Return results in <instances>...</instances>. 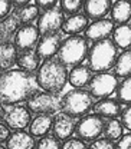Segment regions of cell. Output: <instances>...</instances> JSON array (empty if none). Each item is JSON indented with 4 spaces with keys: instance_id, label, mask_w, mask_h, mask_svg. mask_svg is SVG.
<instances>
[{
    "instance_id": "7",
    "label": "cell",
    "mask_w": 131,
    "mask_h": 149,
    "mask_svg": "<svg viewBox=\"0 0 131 149\" xmlns=\"http://www.w3.org/2000/svg\"><path fill=\"white\" fill-rule=\"evenodd\" d=\"M104 123H105V120L101 116H98L95 113L87 115L76 122L75 135L78 139H81L84 142H94V141L99 139V136L104 133Z\"/></svg>"
},
{
    "instance_id": "2",
    "label": "cell",
    "mask_w": 131,
    "mask_h": 149,
    "mask_svg": "<svg viewBox=\"0 0 131 149\" xmlns=\"http://www.w3.org/2000/svg\"><path fill=\"white\" fill-rule=\"evenodd\" d=\"M36 79L40 89L52 95H58L65 88L69 79V72L66 66L62 65L58 59H51L42 63L36 73Z\"/></svg>"
},
{
    "instance_id": "31",
    "label": "cell",
    "mask_w": 131,
    "mask_h": 149,
    "mask_svg": "<svg viewBox=\"0 0 131 149\" xmlns=\"http://www.w3.org/2000/svg\"><path fill=\"white\" fill-rule=\"evenodd\" d=\"M61 141H58L55 136H45L42 139H39L36 142V148L35 149H61Z\"/></svg>"
},
{
    "instance_id": "36",
    "label": "cell",
    "mask_w": 131,
    "mask_h": 149,
    "mask_svg": "<svg viewBox=\"0 0 131 149\" xmlns=\"http://www.w3.org/2000/svg\"><path fill=\"white\" fill-rule=\"evenodd\" d=\"M0 17H1V20L6 17H9L10 15V10L15 7V4H13V1H9V0H1L0 1Z\"/></svg>"
},
{
    "instance_id": "16",
    "label": "cell",
    "mask_w": 131,
    "mask_h": 149,
    "mask_svg": "<svg viewBox=\"0 0 131 149\" xmlns=\"http://www.w3.org/2000/svg\"><path fill=\"white\" fill-rule=\"evenodd\" d=\"M123 112V105L112 97H105V99H99L95 105H94V113L101 116L102 119H117L118 116H121Z\"/></svg>"
},
{
    "instance_id": "32",
    "label": "cell",
    "mask_w": 131,
    "mask_h": 149,
    "mask_svg": "<svg viewBox=\"0 0 131 149\" xmlns=\"http://www.w3.org/2000/svg\"><path fill=\"white\" fill-rule=\"evenodd\" d=\"M61 149H88V146L84 141H81L78 138H71V139H68L62 143Z\"/></svg>"
},
{
    "instance_id": "17",
    "label": "cell",
    "mask_w": 131,
    "mask_h": 149,
    "mask_svg": "<svg viewBox=\"0 0 131 149\" xmlns=\"http://www.w3.org/2000/svg\"><path fill=\"white\" fill-rule=\"evenodd\" d=\"M54 120H55V118H52V116L36 115L29 125V133L33 138H39V139L49 136V133L54 129Z\"/></svg>"
},
{
    "instance_id": "22",
    "label": "cell",
    "mask_w": 131,
    "mask_h": 149,
    "mask_svg": "<svg viewBox=\"0 0 131 149\" xmlns=\"http://www.w3.org/2000/svg\"><path fill=\"white\" fill-rule=\"evenodd\" d=\"M42 59L36 53V50H27L23 53H19L18 57V66L20 70L27 72V73H35L39 70V68L42 66Z\"/></svg>"
},
{
    "instance_id": "9",
    "label": "cell",
    "mask_w": 131,
    "mask_h": 149,
    "mask_svg": "<svg viewBox=\"0 0 131 149\" xmlns=\"http://www.w3.org/2000/svg\"><path fill=\"white\" fill-rule=\"evenodd\" d=\"M117 86H118V77L114 73L104 72V73L94 74L88 85V89L94 97L105 99L110 97L117 91Z\"/></svg>"
},
{
    "instance_id": "10",
    "label": "cell",
    "mask_w": 131,
    "mask_h": 149,
    "mask_svg": "<svg viewBox=\"0 0 131 149\" xmlns=\"http://www.w3.org/2000/svg\"><path fill=\"white\" fill-rule=\"evenodd\" d=\"M63 23H65V15L59 9V6H56L51 10H45L40 13L36 27L39 29L40 36H46V35L59 33V30H62L63 27Z\"/></svg>"
},
{
    "instance_id": "20",
    "label": "cell",
    "mask_w": 131,
    "mask_h": 149,
    "mask_svg": "<svg viewBox=\"0 0 131 149\" xmlns=\"http://www.w3.org/2000/svg\"><path fill=\"white\" fill-rule=\"evenodd\" d=\"M88 17L84 13L74 15V16H68L65 19L63 27H62V33L68 35V36H79V33L85 32L88 27Z\"/></svg>"
},
{
    "instance_id": "11",
    "label": "cell",
    "mask_w": 131,
    "mask_h": 149,
    "mask_svg": "<svg viewBox=\"0 0 131 149\" xmlns=\"http://www.w3.org/2000/svg\"><path fill=\"white\" fill-rule=\"evenodd\" d=\"M39 29L33 24H25V26H20V29L18 30L16 36L13 39V45L16 46L18 52L23 53V52H27V50H32V47L37 46L39 43Z\"/></svg>"
},
{
    "instance_id": "21",
    "label": "cell",
    "mask_w": 131,
    "mask_h": 149,
    "mask_svg": "<svg viewBox=\"0 0 131 149\" xmlns=\"http://www.w3.org/2000/svg\"><path fill=\"white\" fill-rule=\"evenodd\" d=\"M36 141L35 138L25 130L13 132L10 139L6 142V149H35Z\"/></svg>"
},
{
    "instance_id": "8",
    "label": "cell",
    "mask_w": 131,
    "mask_h": 149,
    "mask_svg": "<svg viewBox=\"0 0 131 149\" xmlns=\"http://www.w3.org/2000/svg\"><path fill=\"white\" fill-rule=\"evenodd\" d=\"M1 122H4L10 129L19 132L29 128L32 122V115L26 106H1Z\"/></svg>"
},
{
    "instance_id": "19",
    "label": "cell",
    "mask_w": 131,
    "mask_h": 149,
    "mask_svg": "<svg viewBox=\"0 0 131 149\" xmlns=\"http://www.w3.org/2000/svg\"><path fill=\"white\" fill-rule=\"evenodd\" d=\"M111 22L117 26H124L131 20V1L118 0L114 1L110 12Z\"/></svg>"
},
{
    "instance_id": "18",
    "label": "cell",
    "mask_w": 131,
    "mask_h": 149,
    "mask_svg": "<svg viewBox=\"0 0 131 149\" xmlns=\"http://www.w3.org/2000/svg\"><path fill=\"white\" fill-rule=\"evenodd\" d=\"M92 76V70L89 69L88 65H78L69 70L68 82L72 86V89H84L85 86L89 85Z\"/></svg>"
},
{
    "instance_id": "3",
    "label": "cell",
    "mask_w": 131,
    "mask_h": 149,
    "mask_svg": "<svg viewBox=\"0 0 131 149\" xmlns=\"http://www.w3.org/2000/svg\"><path fill=\"white\" fill-rule=\"evenodd\" d=\"M118 56V47L112 39H105L101 42L92 43L88 52V66L95 73H104L114 68Z\"/></svg>"
},
{
    "instance_id": "4",
    "label": "cell",
    "mask_w": 131,
    "mask_h": 149,
    "mask_svg": "<svg viewBox=\"0 0 131 149\" xmlns=\"http://www.w3.org/2000/svg\"><path fill=\"white\" fill-rule=\"evenodd\" d=\"M94 96L85 89H71L62 97V112L72 119L84 118L94 111Z\"/></svg>"
},
{
    "instance_id": "34",
    "label": "cell",
    "mask_w": 131,
    "mask_h": 149,
    "mask_svg": "<svg viewBox=\"0 0 131 149\" xmlns=\"http://www.w3.org/2000/svg\"><path fill=\"white\" fill-rule=\"evenodd\" d=\"M120 122L123 125V128L131 132V106L124 108L121 112V116H120Z\"/></svg>"
},
{
    "instance_id": "38",
    "label": "cell",
    "mask_w": 131,
    "mask_h": 149,
    "mask_svg": "<svg viewBox=\"0 0 131 149\" xmlns=\"http://www.w3.org/2000/svg\"><path fill=\"white\" fill-rule=\"evenodd\" d=\"M35 4L39 9H43V12H45V10H51V9L56 7V4H59V3L55 0H37L35 1Z\"/></svg>"
},
{
    "instance_id": "14",
    "label": "cell",
    "mask_w": 131,
    "mask_h": 149,
    "mask_svg": "<svg viewBox=\"0 0 131 149\" xmlns=\"http://www.w3.org/2000/svg\"><path fill=\"white\" fill-rule=\"evenodd\" d=\"M75 126H76V122L71 116L65 115L63 112L58 113L54 120V129H52L54 136L58 141H68L75 133Z\"/></svg>"
},
{
    "instance_id": "35",
    "label": "cell",
    "mask_w": 131,
    "mask_h": 149,
    "mask_svg": "<svg viewBox=\"0 0 131 149\" xmlns=\"http://www.w3.org/2000/svg\"><path fill=\"white\" fill-rule=\"evenodd\" d=\"M115 149H131V132L123 135L115 142Z\"/></svg>"
},
{
    "instance_id": "28",
    "label": "cell",
    "mask_w": 131,
    "mask_h": 149,
    "mask_svg": "<svg viewBox=\"0 0 131 149\" xmlns=\"http://www.w3.org/2000/svg\"><path fill=\"white\" fill-rule=\"evenodd\" d=\"M123 132H124V128L121 125V122L118 119H107L105 123H104V138L111 141V142H115L118 141L121 136H123Z\"/></svg>"
},
{
    "instance_id": "5",
    "label": "cell",
    "mask_w": 131,
    "mask_h": 149,
    "mask_svg": "<svg viewBox=\"0 0 131 149\" xmlns=\"http://www.w3.org/2000/svg\"><path fill=\"white\" fill-rule=\"evenodd\" d=\"M89 46L88 40L84 36H68L63 39L62 46L58 53V60L68 66H78L82 65V62L88 57Z\"/></svg>"
},
{
    "instance_id": "26",
    "label": "cell",
    "mask_w": 131,
    "mask_h": 149,
    "mask_svg": "<svg viewBox=\"0 0 131 149\" xmlns=\"http://www.w3.org/2000/svg\"><path fill=\"white\" fill-rule=\"evenodd\" d=\"M114 74L118 77H127L131 74V49L123 50L117 56L115 65H114Z\"/></svg>"
},
{
    "instance_id": "29",
    "label": "cell",
    "mask_w": 131,
    "mask_h": 149,
    "mask_svg": "<svg viewBox=\"0 0 131 149\" xmlns=\"http://www.w3.org/2000/svg\"><path fill=\"white\" fill-rule=\"evenodd\" d=\"M117 100L121 105L131 106V74L124 77L117 86Z\"/></svg>"
},
{
    "instance_id": "30",
    "label": "cell",
    "mask_w": 131,
    "mask_h": 149,
    "mask_svg": "<svg viewBox=\"0 0 131 149\" xmlns=\"http://www.w3.org/2000/svg\"><path fill=\"white\" fill-rule=\"evenodd\" d=\"M82 7H84V1L81 0H61L59 1V9L63 12V15H68V16L79 15Z\"/></svg>"
},
{
    "instance_id": "23",
    "label": "cell",
    "mask_w": 131,
    "mask_h": 149,
    "mask_svg": "<svg viewBox=\"0 0 131 149\" xmlns=\"http://www.w3.org/2000/svg\"><path fill=\"white\" fill-rule=\"evenodd\" d=\"M18 49L13 43H1L0 46V65L1 73L9 72L15 65H18Z\"/></svg>"
},
{
    "instance_id": "15",
    "label": "cell",
    "mask_w": 131,
    "mask_h": 149,
    "mask_svg": "<svg viewBox=\"0 0 131 149\" xmlns=\"http://www.w3.org/2000/svg\"><path fill=\"white\" fill-rule=\"evenodd\" d=\"M111 0H87L84 1V15L94 22L105 19V16L111 12L112 7Z\"/></svg>"
},
{
    "instance_id": "12",
    "label": "cell",
    "mask_w": 131,
    "mask_h": 149,
    "mask_svg": "<svg viewBox=\"0 0 131 149\" xmlns=\"http://www.w3.org/2000/svg\"><path fill=\"white\" fill-rule=\"evenodd\" d=\"M114 29H115V24L111 22V19H101V20L92 22L87 27L84 37L88 42L96 43V42L110 39V36L114 33Z\"/></svg>"
},
{
    "instance_id": "39",
    "label": "cell",
    "mask_w": 131,
    "mask_h": 149,
    "mask_svg": "<svg viewBox=\"0 0 131 149\" xmlns=\"http://www.w3.org/2000/svg\"><path fill=\"white\" fill-rule=\"evenodd\" d=\"M0 149H6V146H4V145H1V146H0Z\"/></svg>"
},
{
    "instance_id": "13",
    "label": "cell",
    "mask_w": 131,
    "mask_h": 149,
    "mask_svg": "<svg viewBox=\"0 0 131 149\" xmlns=\"http://www.w3.org/2000/svg\"><path fill=\"white\" fill-rule=\"evenodd\" d=\"M62 42H63V39H62L61 33L42 36L36 46V53L43 60H51V59H54V56H58L59 49L62 46Z\"/></svg>"
},
{
    "instance_id": "37",
    "label": "cell",
    "mask_w": 131,
    "mask_h": 149,
    "mask_svg": "<svg viewBox=\"0 0 131 149\" xmlns=\"http://www.w3.org/2000/svg\"><path fill=\"white\" fill-rule=\"evenodd\" d=\"M10 136H12L10 128L4 122H1L0 123V142H1V145H6V142L10 139Z\"/></svg>"
},
{
    "instance_id": "33",
    "label": "cell",
    "mask_w": 131,
    "mask_h": 149,
    "mask_svg": "<svg viewBox=\"0 0 131 149\" xmlns=\"http://www.w3.org/2000/svg\"><path fill=\"white\" fill-rule=\"evenodd\" d=\"M88 149H115V143L108 141V139H105V138H99V139L91 142Z\"/></svg>"
},
{
    "instance_id": "1",
    "label": "cell",
    "mask_w": 131,
    "mask_h": 149,
    "mask_svg": "<svg viewBox=\"0 0 131 149\" xmlns=\"http://www.w3.org/2000/svg\"><path fill=\"white\" fill-rule=\"evenodd\" d=\"M0 96L3 106H13L22 102H27L37 93V79L33 73L23 72L20 69L1 73Z\"/></svg>"
},
{
    "instance_id": "24",
    "label": "cell",
    "mask_w": 131,
    "mask_h": 149,
    "mask_svg": "<svg viewBox=\"0 0 131 149\" xmlns=\"http://www.w3.org/2000/svg\"><path fill=\"white\" fill-rule=\"evenodd\" d=\"M39 7H37L35 3H30V4H26V6H22V7H16L13 16L18 19V22L20 23V26H25V24H32L35 20L39 19L40 13H39Z\"/></svg>"
},
{
    "instance_id": "6",
    "label": "cell",
    "mask_w": 131,
    "mask_h": 149,
    "mask_svg": "<svg viewBox=\"0 0 131 149\" xmlns=\"http://www.w3.org/2000/svg\"><path fill=\"white\" fill-rule=\"evenodd\" d=\"M26 108L35 115L52 116L62 111V97L48 92H37L26 102Z\"/></svg>"
},
{
    "instance_id": "25",
    "label": "cell",
    "mask_w": 131,
    "mask_h": 149,
    "mask_svg": "<svg viewBox=\"0 0 131 149\" xmlns=\"http://www.w3.org/2000/svg\"><path fill=\"white\" fill-rule=\"evenodd\" d=\"M19 29H20V23L13 15L3 19L1 24H0V40H1V43H10V40L15 39Z\"/></svg>"
},
{
    "instance_id": "27",
    "label": "cell",
    "mask_w": 131,
    "mask_h": 149,
    "mask_svg": "<svg viewBox=\"0 0 131 149\" xmlns=\"http://www.w3.org/2000/svg\"><path fill=\"white\" fill-rule=\"evenodd\" d=\"M112 42L118 49H128L131 46V26L124 24V26H117L112 33Z\"/></svg>"
}]
</instances>
